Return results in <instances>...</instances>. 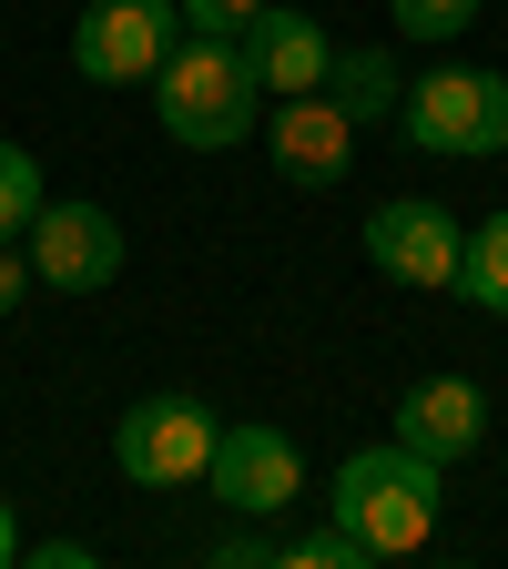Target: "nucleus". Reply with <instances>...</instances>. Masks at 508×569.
Masks as SVG:
<instances>
[{"label": "nucleus", "instance_id": "nucleus-1", "mask_svg": "<svg viewBox=\"0 0 508 569\" xmlns=\"http://www.w3.org/2000/svg\"><path fill=\"white\" fill-rule=\"evenodd\" d=\"M153 82H163V92H153L163 132L193 142V153H225V142H245V122L265 112L255 61H245V41H225V31H183V41L163 51Z\"/></svg>", "mask_w": 508, "mask_h": 569}, {"label": "nucleus", "instance_id": "nucleus-2", "mask_svg": "<svg viewBox=\"0 0 508 569\" xmlns=\"http://www.w3.org/2000/svg\"><path fill=\"white\" fill-rule=\"evenodd\" d=\"M326 519H346L356 539H367L377 559H407L427 529H438V458H417V448H356L326 488Z\"/></svg>", "mask_w": 508, "mask_h": 569}, {"label": "nucleus", "instance_id": "nucleus-3", "mask_svg": "<svg viewBox=\"0 0 508 569\" xmlns=\"http://www.w3.org/2000/svg\"><path fill=\"white\" fill-rule=\"evenodd\" d=\"M397 122L438 163H488L508 153V71H427V82H407Z\"/></svg>", "mask_w": 508, "mask_h": 569}, {"label": "nucleus", "instance_id": "nucleus-4", "mask_svg": "<svg viewBox=\"0 0 508 569\" xmlns=\"http://www.w3.org/2000/svg\"><path fill=\"white\" fill-rule=\"evenodd\" d=\"M203 488L225 498L235 519H275V509H296V498H306V458H296V438H285V427L235 417V427H213Z\"/></svg>", "mask_w": 508, "mask_h": 569}, {"label": "nucleus", "instance_id": "nucleus-5", "mask_svg": "<svg viewBox=\"0 0 508 569\" xmlns=\"http://www.w3.org/2000/svg\"><path fill=\"white\" fill-rule=\"evenodd\" d=\"M213 417L203 397H142L122 427H112V468L132 478V488H183V478H203V458H213Z\"/></svg>", "mask_w": 508, "mask_h": 569}, {"label": "nucleus", "instance_id": "nucleus-6", "mask_svg": "<svg viewBox=\"0 0 508 569\" xmlns=\"http://www.w3.org/2000/svg\"><path fill=\"white\" fill-rule=\"evenodd\" d=\"M173 41H183V11H173V0H92V11L71 21V61H82V82H153Z\"/></svg>", "mask_w": 508, "mask_h": 569}, {"label": "nucleus", "instance_id": "nucleus-7", "mask_svg": "<svg viewBox=\"0 0 508 569\" xmlns=\"http://www.w3.org/2000/svg\"><path fill=\"white\" fill-rule=\"evenodd\" d=\"M21 254H31V284L92 296V284L122 274V224H112L102 203H41V213H31V234H21Z\"/></svg>", "mask_w": 508, "mask_h": 569}, {"label": "nucleus", "instance_id": "nucleus-8", "mask_svg": "<svg viewBox=\"0 0 508 569\" xmlns=\"http://www.w3.org/2000/svg\"><path fill=\"white\" fill-rule=\"evenodd\" d=\"M458 213L448 203H427V193H397V203H377L367 213V254H377V274H397V284H417V296H438V284H458Z\"/></svg>", "mask_w": 508, "mask_h": 569}, {"label": "nucleus", "instance_id": "nucleus-9", "mask_svg": "<svg viewBox=\"0 0 508 569\" xmlns=\"http://www.w3.org/2000/svg\"><path fill=\"white\" fill-rule=\"evenodd\" d=\"M265 153H275L285 183H336L346 153H356V122H346L326 92H285V102L265 112Z\"/></svg>", "mask_w": 508, "mask_h": 569}, {"label": "nucleus", "instance_id": "nucleus-10", "mask_svg": "<svg viewBox=\"0 0 508 569\" xmlns=\"http://www.w3.org/2000/svg\"><path fill=\"white\" fill-rule=\"evenodd\" d=\"M488 438V397L468 387V377H427V387H407L397 397V448H417V458H468Z\"/></svg>", "mask_w": 508, "mask_h": 569}, {"label": "nucleus", "instance_id": "nucleus-11", "mask_svg": "<svg viewBox=\"0 0 508 569\" xmlns=\"http://www.w3.org/2000/svg\"><path fill=\"white\" fill-rule=\"evenodd\" d=\"M245 61H255V82L285 102V92H326V31L306 21V11H275V0H265V11L245 21Z\"/></svg>", "mask_w": 508, "mask_h": 569}, {"label": "nucleus", "instance_id": "nucleus-12", "mask_svg": "<svg viewBox=\"0 0 508 569\" xmlns=\"http://www.w3.org/2000/svg\"><path fill=\"white\" fill-rule=\"evenodd\" d=\"M326 102H336L346 122H397L407 82H397L387 51H336V61H326Z\"/></svg>", "mask_w": 508, "mask_h": 569}, {"label": "nucleus", "instance_id": "nucleus-13", "mask_svg": "<svg viewBox=\"0 0 508 569\" xmlns=\"http://www.w3.org/2000/svg\"><path fill=\"white\" fill-rule=\"evenodd\" d=\"M448 296H468L478 316H508V213H488V224L458 244V284Z\"/></svg>", "mask_w": 508, "mask_h": 569}, {"label": "nucleus", "instance_id": "nucleus-14", "mask_svg": "<svg viewBox=\"0 0 508 569\" xmlns=\"http://www.w3.org/2000/svg\"><path fill=\"white\" fill-rule=\"evenodd\" d=\"M41 203H51V193H41V163L21 153V142H0V244H21Z\"/></svg>", "mask_w": 508, "mask_h": 569}, {"label": "nucleus", "instance_id": "nucleus-15", "mask_svg": "<svg viewBox=\"0 0 508 569\" xmlns=\"http://www.w3.org/2000/svg\"><path fill=\"white\" fill-rule=\"evenodd\" d=\"M285 559H296V569H377V549H367V539H356L346 519H326L316 539H296V549H285Z\"/></svg>", "mask_w": 508, "mask_h": 569}, {"label": "nucleus", "instance_id": "nucleus-16", "mask_svg": "<svg viewBox=\"0 0 508 569\" xmlns=\"http://www.w3.org/2000/svg\"><path fill=\"white\" fill-rule=\"evenodd\" d=\"M478 21V0H397V31L407 41H458Z\"/></svg>", "mask_w": 508, "mask_h": 569}, {"label": "nucleus", "instance_id": "nucleus-17", "mask_svg": "<svg viewBox=\"0 0 508 569\" xmlns=\"http://www.w3.org/2000/svg\"><path fill=\"white\" fill-rule=\"evenodd\" d=\"M183 11V31H225V41H245V21L265 11V0H173Z\"/></svg>", "mask_w": 508, "mask_h": 569}, {"label": "nucleus", "instance_id": "nucleus-18", "mask_svg": "<svg viewBox=\"0 0 508 569\" xmlns=\"http://www.w3.org/2000/svg\"><path fill=\"white\" fill-rule=\"evenodd\" d=\"M21 296H31V254H21V244H0V316H11Z\"/></svg>", "mask_w": 508, "mask_h": 569}, {"label": "nucleus", "instance_id": "nucleus-19", "mask_svg": "<svg viewBox=\"0 0 508 569\" xmlns=\"http://www.w3.org/2000/svg\"><path fill=\"white\" fill-rule=\"evenodd\" d=\"M21 559H41V569H82L92 549H82V539H41V549H21Z\"/></svg>", "mask_w": 508, "mask_h": 569}, {"label": "nucleus", "instance_id": "nucleus-20", "mask_svg": "<svg viewBox=\"0 0 508 569\" xmlns=\"http://www.w3.org/2000/svg\"><path fill=\"white\" fill-rule=\"evenodd\" d=\"M21 559V529H11V498H0V569Z\"/></svg>", "mask_w": 508, "mask_h": 569}]
</instances>
